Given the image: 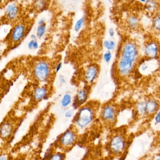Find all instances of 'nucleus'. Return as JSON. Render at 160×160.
Segmentation results:
<instances>
[{
    "instance_id": "nucleus-7",
    "label": "nucleus",
    "mask_w": 160,
    "mask_h": 160,
    "mask_svg": "<svg viewBox=\"0 0 160 160\" xmlns=\"http://www.w3.org/2000/svg\"><path fill=\"white\" fill-rule=\"evenodd\" d=\"M117 115L115 108L112 105H107L104 108L102 111V118L104 121L113 122H115Z\"/></svg>"
},
{
    "instance_id": "nucleus-19",
    "label": "nucleus",
    "mask_w": 160,
    "mask_h": 160,
    "mask_svg": "<svg viewBox=\"0 0 160 160\" xmlns=\"http://www.w3.org/2000/svg\"><path fill=\"white\" fill-rule=\"evenodd\" d=\"M138 18L135 16H131L128 19V24L131 28L135 29L138 26Z\"/></svg>"
},
{
    "instance_id": "nucleus-27",
    "label": "nucleus",
    "mask_w": 160,
    "mask_h": 160,
    "mask_svg": "<svg viewBox=\"0 0 160 160\" xmlns=\"http://www.w3.org/2000/svg\"><path fill=\"white\" fill-rule=\"evenodd\" d=\"M103 58L105 61L107 63H108L110 62L111 58H112V54L109 51L106 52L104 54Z\"/></svg>"
},
{
    "instance_id": "nucleus-29",
    "label": "nucleus",
    "mask_w": 160,
    "mask_h": 160,
    "mask_svg": "<svg viewBox=\"0 0 160 160\" xmlns=\"http://www.w3.org/2000/svg\"><path fill=\"white\" fill-rule=\"evenodd\" d=\"M155 121L157 124H159L160 123V111H158V113H156V116L155 117Z\"/></svg>"
},
{
    "instance_id": "nucleus-5",
    "label": "nucleus",
    "mask_w": 160,
    "mask_h": 160,
    "mask_svg": "<svg viewBox=\"0 0 160 160\" xmlns=\"http://www.w3.org/2000/svg\"><path fill=\"white\" fill-rule=\"evenodd\" d=\"M127 147L125 138L121 135H117L111 138L109 143L110 150L115 154H120L123 152Z\"/></svg>"
},
{
    "instance_id": "nucleus-25",
    "label": "nucleus",
    "mask_w": 160,
    "mask_h": 160,
    "mask_svg": "<svg viewBox=\"0 0 160 160\" xmlns=\"http://www.w3.org/2000/svg\"><path fill=\"white\" fill-rule=\"evenodd\" d=\"M39 47V44L37 41L31 40L28 43V48L31 50L37 49Z\"/></svg>"
},
{
    "instance_id": "nucleus-34",
    "label": "nucleus",
    "mask_w": 160,
    "mask_h": 160,
    "mask_svg": "<svg viewBox=\"0 0 160 160\" xmlns=\"http://www.w3.org/2000/svg\"><path fill=\"white\" fill-rule=\"evenodd\" d=\"M31 38L32 40L37 41V37L36 35H34L33 34H32L31 35Z\"/></svg>"
},
{
    "instance_id": "nucleus-12",
    "label": "nucleus",
    "mask_w": 160,
    "mask_h": 160,
    "mask_svg": "<svg viewBox=\"0 0 160 160\" xmlns=\"http://www.w3.org/2000/svg\"><path fill=\"white\" fill-rule=\"evenodd\" d=\"M19 13V9L17 4L12 3L7 6L6 10V15L9 20H15L17 18Z\"/></svg>"
},
{
    "instance_id": "nucleus-4",
    "label": "nucleus",
    "mask_w": 160,
    "mask_h": 160,
    "mask_svg": "<svg viewBox=\"0 0 160 160\" xmlns=\"http://www.w3.org/2000/svg\"><path fill=\"white\" fill-rule=\"evenodd\" d=\"M138 56V50L134 43L129 42L123 46L121 53V58L134 63Z\"/></svg>"
},
{
    "instance_id": "nucleus-31",
    "label": "nucleus",
    "mask_w": 160,
    "mask_h": 160,
    "mask_svg": "<svg viewBox=\"0 0 160 160\" xmlns=\"http://www.w3.org/2000/svg\"><path fill=\"white\" fill-rule=\"evenodd\" d=\"M59 81L60 82L61 84H63L65 83L66 82V79H65V77L63 76L62 75H60L59 78Z\"/></svg>"
},
{
    "instance_id": "nucleus-6",
    "label": "nucleus",
    "mask_w": 160,
    "mask_h": 160,
    "mask_svg": "<svg viewBox=\"0 0 160 160\" xmlns=\"http://www.w3.org/2000/svg\"><path fill=\"white\" fill-rule=\"evenodd\" d=\"M76 133L72 130H68L61 135L58 140V146L63 148H69L72 147L76 141Z\"/></svg>"
},
{
    "instance_id": "nucleus-20",
    "label": "nucleus",
    "mask_w": 160,
    "mask_h": 160,
    "mask_svg": "<svg viewBox=\"0 0 160 160\" xmlns=\"http://www.w3.org/2000/svg\"><path fill=\"white\" fill-rule=\"evenodd\" d=\"M146 10L149 12H153L157 8V3L153 1H148L146 2Z\"/></svg>"
},
{
    "instance_id": "nucleus-21",
    "label": "nucleus",
    "mask_w": 160,
    "mask_h": 160,
    "mask_svg": "<svg viewBox=\"0 0 160 160\" xmlns=\"http://www.w3.org/2000/svg\"><path fill=\"white\" fill-rule=\"evenodd\" d=\"M46 28V23L42 25L38 26L36 31V36L37 38H41L44 35Z\"/></svg>"
},
{
    "instance_id": "nucleus-22",
    "label": "nucleus",
    "mask_w": 160,
    "mask_h": 160,
    "mask_svg": "<svg viewBox=\"0 0 160 160\" xmlns=\"http://www.w3.org/2000/svg\"><path fill=\"white\" fill-rule=\"evenodd\" d=\"M103 46L108 50H113L115 48L116 44L113 41H108L105 40L103 42Z\"/></svg>"
},
{
    "instance_id": "nucleus-26",
    "label": "nucleus",
    "mask_w": 160,
    "mask_h": 160,
    "mask_svg": "<svg viewBox=\"0 0 160 160\" xmlns=\"http://www.w3.org/2000/svg\"><path fill=\"white\" fill-rule=\"evenodd\" d=\"M37 3H36V6L37 8H39L40 10H42L45 9L46 7L47 3L46 2L44 1H40L36 2Z\"/></svg>"
},
{
    "instance_id": "nucleus-32",
    "label": "nucleus",
    "mask_w": 160,
    "mask_h": 160,
    "mask_svg": "<svg viewBox=\"0 0 160 160\" xmlns=\"http://www.w3.org/2000/svg\"><path fill=\"white\" fill-rule=\"evenodd\" d=\"M108 33H109V35L111 37H113L115 35V31H114V29L112 28L109 29V30H108Z\"/></svg>"
},
{
    "instance_id": "nucleus-11",
    "label": "nucleus",
    "mask_w": 160,
    "mask_h": 160,
    "mask_svg": "<svg viewBox=\"0 0 160 160\" xmlns=\"http://www.w3.org/2000/svg\"><path fill=\"white\" fill-rule=\"evenodd\" d=\"M99 73V68L96 65H92L85 72V80L89 83H92L96 80Z\"/></svg>"
},
{
    "instance_id": "nucleus-9",
    "label": "nucleus",
    "mask_w": 160,
    "mask_h": 160,
    "mask_svg": "<svg viewBox=\"0 0 160 160\" xmlns=\"http://www.w3.org/2000/svg\"><path fill=\"white\" fill-rule=\"evenodd\" d=\"M27 33L26 27L22 24L17 25L12 31L11 38L13 42H18L24 38Z\"/></svg>"
},
{
    "instance_id": "nucleus-28",
    "label": "nucleus",
    "mask_w": 160,
    "mask_h": 160,
    "mask_svg": "<svg viewBox=\"0 0 160 160\" xmlns=\"http://www.w3.org/2000/svg\"><path fill=\"white\" fill-rule=\"evenodd\" d=\"M73 115V111L72 110H67L64 114L65 118H72Z\"/></svg>"
},
{
    "instance_id": "nucleus-8",
    "label": "nucleus",
    "mask_w": 160,
    "mask_h": 160,
    "mask_svg": "<svg viewBox=\"0 0 160 160\" xmlns=\"http://www.w3.org/2000/svg\"><path fill=\"white\" fill-rule=\"evenodd\" d=\"M134 63L123 59H120L118 64L119 72L123 76L129 75L133 69Z\"/></svg>"
},
{
    "instance_id": "nucleus-16",
    "label": "nucleus",
    "mask_w": 160,
    "mask_h": 160,
    "mask_svg": "<svg viewBox=\"0 0 160 160\" xmlns=\"http://www.w3.org/2000/svg\"><path fill=\"white\" fill-rule=\"evenodd\" d=\"M65 154L62 152H53L45 157V160H64Z\"/></svg>"
},
{
    "instance_id": "nucleus-17",
    "label": "nucleus",
    "mask_w": 160,
    "mask_h": 160,
    "mask_svg": "<svg viewBox=\"0 0 160 160\" xmlns=\"http://www.w3.org/2000/svg\"><path fill=\"white\" fill-rule=\"evenodd\" d=\"M147 101H142L138 102L137 104V110L138 113L141 116H145L147 115V106H146Z\"/></svg>"
},
{
    "instance_id": "nucleus-33",
    "label": "nucleus",
    "mask_w": 160,
    "mask_h": 160,
    "mask_svg": "<svg viewBox=\"0 0 160 160\" xmlns=\"http://www.w3.org/2000/svg\"><path fill=\"white\" fill-rule=\"evenodd\" d=\"M45 22L44 19H41L38 22V25H39V26H40V25H43V24H45Z\"/></svg>"
},
{
    "instance_id": "nucleus-30",
    "label": "nucleus",
    "mask_w": 160,
    "mask_h": 160,
    "mask_svg": "<svg viewBox=\"0 0 160 160\" xmlns=\"http://www.w3.org/2000/svg\"><path fill=\"white\" fill-rule=\"evenodd\" d=\"M62 67V62H58V64H57V66H56V72H59L60 71Z\"/></svg>"
},
{
    "instance_id": "nucleus-23",
    "label": "nucleus",
    "mask_w": 160,
    "mask_h": 160,
    "mask_svg": "<svg viewBox=\"0 0 160 160\" xmlns=\"http://www.w3.org/2000/svg\"><path fill=\"white\" fill-rule=\"evenodd\" d=\"M84 22H85V18L83 17L81 18L77 21L74 26V30L76 32H78L81 30L84 25Z\"/></svg>"
},
{
    "instance_id": "nucleus-3",
    "label": "nucleus",
    "mask_w": 160,
    "mask_h": 160,
    "mask_svg": "<svg viewBox=\"0 0 160 160\" xmlns=\"http://www.w3.org/2000/svg\"><path fill=\"white\" fill-rule=\"evenodd\" d=\"M50 74L49 63L45 61H40L36 63L34 68V75L36 79L41 82L48 80Z\"/></svg>"
},
{
    "instance_id": "nucleus-36",
    "label": "nucleus",
    "mask_w": 160,
    "mask_h": 160,
    "mask_svg": "<svg viewBox=\"0 0 160 160\" xmlns=\"http://www.w3.org/2000/svg\"><path fill=\"white\" fill-rule=\"evenodd\" d=\"M155 160H160V158H156V159H155Z\"/></svg>"
},
{
    "instance_id": "nucleus-18",
    "label": "nucleus",
    "mask_w": 160,
    "mask_h": 160,
    "mask_svg": "<svg viewBox=\"0 0 160 160\" xmlns=\"http://www.w3.org/2000/svg\"><path fill=\"white\" fill-rule=\"evenodd\" d=\"M72 102V95L70 93H66L62 96L61 100V105L62 107L67 108Z\"/></svg>"
},
{
    "instance_id": "nucleus-2",
    "label": "nucleus",
    "mask_w": 160,
    "mask_h": 160,
    "mask_svg": "<svg viewBox=\"0 0 160 160\" xmlns=\"http://www.w3.org/2000/svg\"><path fill=\"white\" fill-rule=\"evenodd\" d=\"M94 111L90 107L84 106L80 108L75 118V122L81 130L87 128L94 118Z\"/></svg>"
},
{
    "instance_id": "nucleus-24",
    "label": "nucleus",
    "mask_w": 160,
    "mask_h": 160,
    "mask_svg": "<svg viewBox=\"0 0 160 160\" xmlns=\"http://www.w3.org/2000/svg\"><path fill=\"white\" fill-rule=\"evenodd\" d=\"M152 26L153 28L157 31H160V14H158L157 16L155 17L152 22Z\"/></svg>"
},
{
    "instance_id": "nucleus-10",
    "label": "nucleus",
    "mask_w": 160,
    "mask_h": 160,
    "mask_svg": "<svg viewBox=\"0 0 160 160\" xmlns=\"http://www.w3.org/2000/svg\"><path fill=\"white\" fill-rule=\"evenodd\" d=\"M145 54L149 59H156L159 55V46L157 43L151 42L146 45Z\"/></svg>"
},
{
    "instance_id": "nucleus-15",
    "label": "nucleus",
    "mask_w": 160,
    "mask_h": 160,
    "mask_svg": "<svg viewBox=\"0 0 160 160\" xmlns=\"http://www.w3.org/2000/svg\"><path fill=\"white\" fill-rule=\"evenodd\" d=\"M147 114L152 115L157 112L159 108V103L157 100L154 99H150L147 101Z\"/></svg>"
},
{
    "instance_id": "nucleus-13",
    "label": "nucleus",
    "mask_w": 160,
    "mask_h": 160,
    "mask_svg": "<svg viewBox=\"0 0 160 160\" xmlns=\"http://www.w3.org/2000/svg\"><path fill=\"white\" fill-rule=\"evenodd\" d=\"M88 98L87 91L85 89H82L78 92L73 103L74 107L78 108V106L85 103Z\"/></svg>"
},
{
    "instance_id": "nucleus-35",
    "label": "nucleus",
    "mask_w": 160,
    "mask_h": 160,
    "mask_svg": "<svg viewBox=\"0 0 160 160\" xmlns=\"http://www.w3.org/2000/svg\"><path fill=\"white\" fill-rule=\"evenodd\" d=\"M6 158L5 156H2L0 157V160H6Z\"/></svg>"
},
{
    "instance_id": "nucleus-1",
    "label": "nucleus",
    "mask_w": 160,
    "mask_h": 160,
    "mask_svg": "<svg viewBox=\"0 0 160 160\" xmlns=\"http://www.w3.org/2000/svg\"><path fill=\"white\" fill-rule=\"evenodd\" d=\"M20 122L12 117L5 118L0 123V139L4 142L11 140Z\"/></svg>"
},
{
    "instance_id": "nucleus-14",
    "label": "nucleus",
    "mask_w": 160,
    "mask_h": 160,
    "mask_svg": "<svg viewBox=\"0 0 160 160\" xmlns=\"http://www.w3.org/2000/svg\"><path fill=\"white\" fill-rule=\"evenodd\" d=\"M48 95V90L45 87H39L34 90L33 97L36 102H40L45 99Z\"/></svg>"
}]
</instances>
